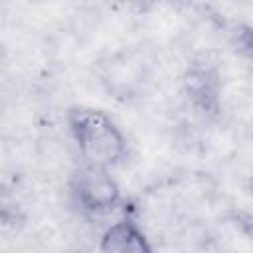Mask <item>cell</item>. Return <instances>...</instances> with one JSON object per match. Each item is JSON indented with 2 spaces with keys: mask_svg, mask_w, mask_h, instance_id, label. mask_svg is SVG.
Wrapping results in <instances>:
<instances>
[{
  "mask_svg": "<svg viewBox=\"0 0 253 253\" xmlns=\"http://www.w3.org/2000/svg\"><path fill=\"white\" fill-rule=\"evenodd\" d=\"M101 249L113 253H148L150 245L138 225L128 219H121L103 233Z\"/></svg>",
  "mask_w": 253,
  "mask_h": 253,
  "instance_id": "cell-3",
  "label": "cell"
},
{
  "mask_svg": "<svg viewBox=\"0 0 253 253\" xmlns=\"http://www.w3.org/2000/svg\"><path fill=\"white\" fill-rule=\"evenodd\" d=\"M119 186L103 168H91L81 176L77 198L91 211H109L119 202Z\"/></svg>",
  "mask_w": 253,
  "mask_h": 253,
  "instance_id": "cell-2",
  "label": "cell"
},
{
  "mask_svg": "<svg viewBox=\"0 0 253 253\" xmlns=\"http://www.w3.org/2000/svg\"><path fill=\"white\" fill-rule=\"evenodd\" d=\"M109 2H113V4H125V2H130V0H109Z\"/></svg>",
  "mask_w": 253,
  "mask_h": 253,
  "instance_id": "cell-4",
  "label": "cell"
},
{
  "mask_svg": "<svg viewBox=\"0 0 253 253\" xmlns=\"http://www.w3.org/2000/svg\"><path fill=\"white\" fill-rule=\"evenodd\" d=\"M69 130L79 154L91 168L107 170L119 164L126 152L125 134L101 109H73L69 113Z\"/></svg>",
  "mask_w": 253,
  "mask_h": 253,
  "instance_id": "cell-1",
  "label": "cell"
}]
</instances>
